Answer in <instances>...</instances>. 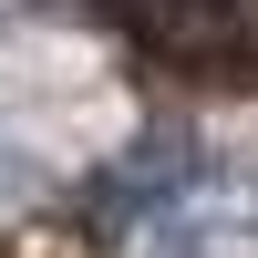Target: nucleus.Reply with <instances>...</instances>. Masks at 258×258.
<instances>
[{"label": "nucleus", "instance_id": "1", "mask_svg": "<svg viewBox=\"0 0 258 258\" xmlns=\"http://www.w3.org/2000/svg\"><path fill=\"white\" fill-rule=\"evenodd\" d=\"M165 258H197V248H165Z\"/></svg>", "mask_w": 258, "mask_h": 258}]
</instances>
